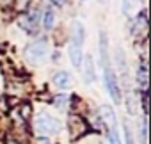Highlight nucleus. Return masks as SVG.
I'll return each instance as SVG.
<instances>
[{
  "mask_svg": "<svg viewBox=\"0 0 151 144\" xmlns=\"http://www.w3.org/2000/svg\"><path fill=\"white\" fill-rule=\"evenodd\" d=\"M50 55V45H48V39L46 37H37L34 39L32 43H29L23 50V57L29 64H34V66H39L43 64Z\"/></svg>",
  "mask_w": 151,
  "mask_h": 144,
  "instance_id": "2",
  "label": "nucleus"
},
{
  "mask_svg": "<svg viewBox=\"0 0 151 144\" xmlns=\"http://www.w3.org/2000/svg\"><path fill=\"white\" fill-rule=\"evenodd\" d=\"M114 60L117 64L119 75H121V80H123V86H124V91L130 93V68H128L126 53H124V50L121 46H116V50H114Z\"/></svg>",
  "mask_w": 151,
  "mask_h": 144,
  "instance_id": "6",
  "label": "nucleus"
},
{
  "mask_svg": "<svg viewBox=\"0 0 151 144\" xmlns=\"http://www.w3.org/2000/svg\"><path fill=\"white\" fill-rule=\"evenodd\" d=\"M123 132H124V144H135V139H133V132H132V126L128 121L123 123Z\"/></svg>",
  "mask_w": 151,
  "mask_h": 144,
  "instance_id": "22",
  "label": "nucleus"
},
{
  "mask_svg": "<svg viewBox=\"0 0 151 144\" xmlns=\"http://www.w3.org/2000/svg\"><path fill=\"white\" fill-rule=\"evenodd\" d=\"M68 53H69V60H71L73 68L80 69V66H82V60H84V52H82V46H77V45H71V43H69Z\"/></svg>",
  "mask_w": 151,
  "mask_h": 144,
  "instance_id": "14",
  "label": "nucleus"
},
{
  "mask_svg": "<svg viewBox=\"0 0 151 144\" xmlns=\"http://www.w3.org/2000/svg\"><path fill=\"white\" fill-rule=\"evenodd\" d=\"M103 80H105V89L109 93V96L112 98L114 103H121L123 102V94H121V86H119V80L114 73L112 66H103Z\"/></svg>",
  "mask_w": 151,
  "mask_h": 144,
  "instance_id": "5",
  "label": "nucleus"
},
{
  "mask_svg": "<svg viewBox=\"0 0 151 144\" xmlns=\"http://www.w3.org/2000/svg\"><path fill=\"white\" fill-rule=\"evenodd\" d=\"M50 2H52L53 6H57V7H62V6L68 2V0H50Z\"/></svg>",
  "mask_w": 151,
  "mask_h": 144,
  "instance_id": "24",
  "label": "nucleus"
},
{
  "mask_svg": "<svg viewBox=\"0 0 151 144\" xmlns=\"http://www.w3.org/2000/svg\"><path fill=\"white\" fill-rule=\"evenodd\" d=\"M98 2H100L101 6H105V4H107V0H98Z\"/></svg>",
  "mask_w": 151,
  "mask_h": 144,
  "instance_id": "25",
  "label": "nucleus"
},
{
  "mask_svg": "<svg viewBox=\"0 0 151 144\" xmlns=\"http://www.w3.org/2000/svg\"><path fill=\"white\" fill-rule=\"evenodd\" d=\"M121 13L126 18H133L137 14V0H123L121 2Z\"/></svg>",
  "mask_w": 151,
  "mask_h": 144,
  "instance_id": "16",
  "label": "nucleus"
},
{
  "mask_svg": "<svg viewBox=\"0 0 151 144\" xmlns=\"http://www.w3.org/2000/svg\"><path fill=\"white\" fill-rule=\"evenodd\" d=\"M140 94V107H142V112L144 116H147V93H139Z\"/></svg>",
  "mask_w": 151,
  "mask_h": 144,
  "instance_id": "23",
  "label": "nucleus"
},
{
  "mask_svg": "<svg viewBox=\"0 0 151 144\" xmlns=\"http://www.w3.org/2000/svg\"><path fill=\"white\" fill-rule=\"evenodd\" d=\"M66 128H68V133H69L71 140H82L84 137L93 133L86 116H82V114H71L69 112L68 121H66Z\"/></svg>",
  "mask_w": 151,
  "mask_h": 144,
  "instance_id": "3",
  "label": "nucleus"
},
{
  "mask_svg": "<svg viewBox=\"0 0 151 144\" xmlns=\"http://www.w3.org/2000/svg\"><path fill=\"white\" fill-rule=\"evenodd\" d=\"M135 84L139 87V93H147V86H149V69H147V60L140 59L137 71H135Z\"/></svg>",
  "mask_w": 151,
  "mask_h": 144,
  "instance_id": "8",
  "label": "nucleus"
},
{
  "mask_svg": "<svg viewBox=\"0 0 151 144\" xmlns=\"http://www.w3.org/2000/svg\"><path fill=\"white\" fill-rule=\"evenodd\" d=\"M30 6H32V0H13V9L20 14L25 13Z\"/></svg>",
  "mask_w": 151,
  "mask_h": 144,
  "instance_id": "20",
  "label": "nucleus"
},
{
  "mask_svg": "<svg viewBox=\"0 0 151 144\" xmlns=\"http://www.w3.org/2000/svg\"><path fill=\"white\" fill-rule=\"evenodd\" d=\"M52 84H53L57 89H60V91H66V89H69V87H71V84H73V78H71V75L68 73V71L60 69V71H57V73L52 77Z\"/></svg>",
  "mask_w": 151,
  "mask_h": 144,
  "instance_id": "11",
  "label": "nucleus"
},
{
  "mask_svg": "<svg viewBox=\"0 0 151 144\" xmlns=\"http://www.w3.org/2000/svg\"><path fill=\"white\" fill-rule=\"evenodd\" d=\"M32 133L39 139H48V137H55L62 132V123L59 117L52 116L46 110L37 112L36 116H32Z\"/></svg>",
  "mask_w": 151,
  "mask_h": 144,
  "instance_id": "1",
  "label": "nucleus"
},
{
  "mask_svg": "<svg viewBox=\"0 0 151 144\" xmlns=\"http://www.w3.org/2000/svg\"><path fill=\"white\" fill-rule=\"evenodd\" d=\"M41 25L45 27V30H52L55 27V11L52 7H46L41 13Z\"/></svg>",
  "mask_w": 151,
  "mask_h": 144,
  "instance_id": "15",
  "label": "nucleus"
},
{
  "mask_svg": "<svg viewBox=\"0 0 151 144\" xmlns=\"http://www.w3.org/2000/svg\"><path fill=\"white\" fill-rule=\"evenodd\" d=\"M50 102L57 107V109H60V110H66V109H69V96L66 94V93H60V94H55V96H52L50 98Z\"/></svg>",
  "mask_w": 151,
  "mask_h": 144,
  "instance_id": "17",
  "label": "nucleus"
},
{
  "mask_svg": "<svg viewBox=\"0 0 151 144\" xmlns=\"http://www.w3.org/2000/svg\"><path fill=\"white\" fill-rule=\"evenodd\" d=\"M82 75H84V82L86 84H93L96 80V68H94V59L91 53L84 55V60H82Z\"/></svg>",
  "mask_w": 151,
  "mask_h": 144,
  "instance_id": "9",
  "label": "nucleus"
},
{
  "mask_svg": "<svg viewBox=\"0 0 151 144\" xmlns=\"http://www.w3.org/2000/svg\"><path fill=\"white\" fill-rule=\"evenodd\" d=\"M149 140V130H147V116L142 117L140 121V144H147Z\"/></svg>",
  "mask_w": 151,
  "mask_h": 144,
  "instance_id": "21",
  "label": "nucleus"
},
{
  "mask_svg": "<svg viewBox=\"0 0 151 144\" xmlns=\"http://www.w3.org/2000/svg\"><path fill=\"white\" fill-rule=\"evenodd\" d=\"M39 23H41V9L36 6H30L25 13L20 14L18 18V25L30 36H36L39 30Z\"/></svg>",
  "mask_w": 151,
  "mask_h": 144,
  "instance_id": "4",
  "label": "nucleus"
},
{
  "mask_svg": "<svg viewBox=\"0 0 151 144\" xmlns=\"http://www.w3.org/2000/svg\"><path fill=\"white\" fill-rule=\"evenodd\" d=\"M84 41H86V29H84V23H82L80 20H75L73 25H71V37H69V43L84 48Z\"/></svg>",
  "mask_w": 151,
  "mask_h": 144,
  "instance_id": "10",
  "label": "nucleus"
},
{
  "mask_svg": "<svg viewBox=\"0 0 151 144\" xmlns=\"http://www.w3.org/2000/svg\"><path fill=\"white\" fill-rule=\"evenodd\" d=\"M130 32L132 36L137 37V41L140 39H147V11L142 9L140 13H137L132 18V25H130Z\"/></svg>",
  "mask_w": 151,
  "mask_h": 144,
  "instance_id": "7",
  "label": "nucleus"
},
{
  "mask_svg": "<svg viewBox=\"0 0 151 144\" xmlns=\"http://www.w3.org/2000/svg\"><path fill=\"white\" fill-rule=\"evenodd\" d=\"M16 112H18V123H29L34 116V110H32V105L29 102H20L16 107Z\"/></svg>",
  "mask_w": 151,
  "mask_h": 144,
  "instance_id": "13",
  "label": "nucleus"
},
{
  "mask_svg": "<svg viewBox=\"0 0 151 144\" xmlns=\"http://www.w3.org/2000/svg\"><path fill=\"white\" fill-rule=\"evenodd\" d=\"M100 60L101 68L110 64V55H109V36L105 30H100Z\"/></svg>",
  "mask_w": 151,
  "mask_h": 144,
  "instance_id": "12",
  "label": "nucleus"
},
{
  "mask_svg": "<svg viewBox=\"0 0 151 144\" xmlns=\"http://www.w3.org/2000/svg\"><path fill=\"white\" fill-rule=\"evenodd\" d=\"M124 105H126V110H128V114H137V98L132 94V91L130 93H126V100H124Z\"/></svg>",
  "mask_w": 151,
  "mask_h": 144,
  "instance_id": "19",
  "label": "nucleus"
},
{
  "mask_svg": "<svg viewBox=\"0 0 151 144\" xmlns=\"http://www.w3.org/2000/svg\"><path fill=\"white\" fill-rule=\"evenodd\" d=\"M105 133H107V142L109 144H123L121 135H119V128H109V130H105Z\"/></svg>",
  "mask_w": 151,
  "mask_h": 144,
  "instance_id": "18",
  "label": "nucleus"
}]
</instances>
